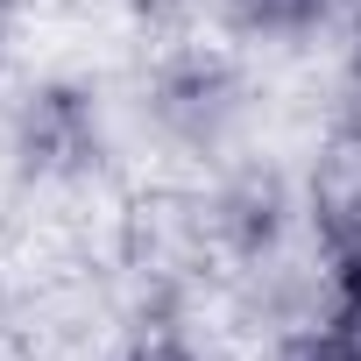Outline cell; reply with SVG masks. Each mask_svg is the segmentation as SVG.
<instances>
[{
    "label": "cell",
    "mask_w": 361,
    "mask_h": 361,
    "mask_svg": "<svg viewBox=\"0 0 361 361\" xmlns=\"http://www.w3.org/2000/svg\"><path fill=\"white\" fill-rule=\"evenodd\" d=\"M305 206L333 241L361 234V121H333L305 163Z\"/></svg>",
    "instance_id": "obj_1"
},
{
    "label": "cell",
    "mask_w": 361,
    "mask_h": 361,
    "mask_svg": "<svg viewBox=\"0 0 361 361\" xmlns=\"http://www.w3.org/2000/svg\"><path fill=\"white\" fill-rule=\"evenodd\" d=\"M290 361H354V354H347V347H333V340H326V347H305V354H290Z\"/></svg>",
    "instance_id": "obj_2"
}]
</instances>
